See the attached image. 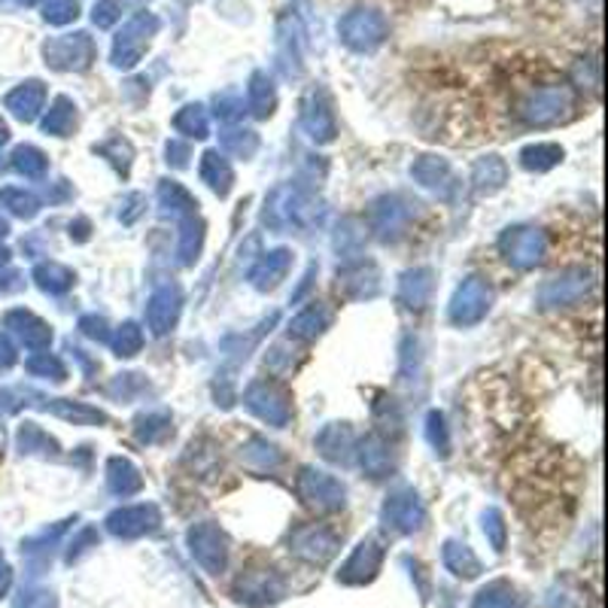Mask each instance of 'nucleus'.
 I'll list each match as a JSON object with an SVG mask.
<instances>
[{
    "instance_id": "obj_2",
    "label": "nucleus",
    "mask_w": 608,
    "mask_h": 608,
    "mask_svg": "<svg viewBox=\"0 0 608 608\" xmlns=\"http://www.w3.org/2000/svg\"><path fill=\"white\" fill-rule=\"evenodd\" d=\"M71 15H76V0H49L46 3V18H52V22H67Z\"/></svg>"
},
{
    "instance_id": "obj_3",
    "label": "nucleus",
    "mask_w": 608,
    "mask_h": 608,
    "mask_svg": "<svg viewBox=\"0 0 608 608\" xmlns=\"http://www.w3.org/2000/svg\"><path fill=\"white\" fill-rule=\"evenodd\" d=\"M478 608H515V599L502 591H484L478 599Z\"/></svg>"
},
{
    "instance_id": "obj_1",
    "label": "nucleus",
    "mask_w": 608,
    "mask_h": 608,
    "mask_svg": "<svg viewBox=\"0 0 608 608\" xmlns=\"http://www.w3.org/2000/svg\"><path fill=\"white\" fill-rule=\"evenodd\" d=\"M380 18L371 13H356L350 15L347 25H344V34H347L353 43H371V40H378L380 37Z\"/></svg>"
}]
</instances>
